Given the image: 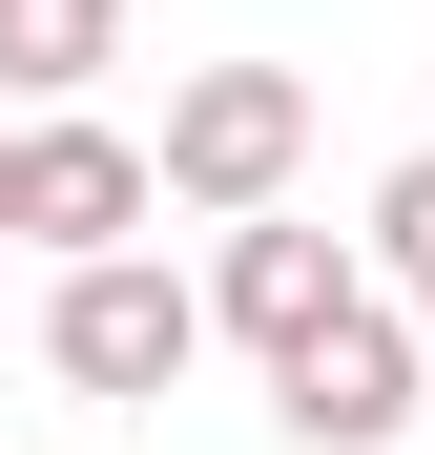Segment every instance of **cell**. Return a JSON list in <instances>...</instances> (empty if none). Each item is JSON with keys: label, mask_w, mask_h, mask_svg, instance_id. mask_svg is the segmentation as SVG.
I'll use <instances>...</instances> for the list:
<instances>
[{"label": "cell", "mask_w": 435, "mask_h": 455, "mask_svg": "<svg viewBox=\"0 0 435 455\" xmlns=\"http://www.w3.org/2000/svg\"><path fill=\"white\" fill-rule=\"evenodd\" d=\"M125 62V0H0V104H84Z\"/></svg>", "instance_id": "5"}, {"label": "cell", "mask_w": 435, "mask_h": 455, "mask_svg": "<svg viewBox=\"0 0 435 455\" xmlns=\"http://www.w3.org/2000/svg\"><path fill=\"white\" fill-rule=\"evenodd\" d=\"M374 269H394V290H415V331H435V145H415V166H394V187H374Z\"/></svg>", "instance_id": "6"}, {"label": "cell", "mask_w": 435, "mask_h": 455, "mask_svg": "<svg viewBox=\"0 0 435 455\" xmlns=\"http://www.w3.org/2000/svg\"><path fill=\"white\" fill-rule=\"evenodd\" d=\"M352 290H374V269H352L332 228H290V207H229V249H207V331H229V352H290V331H332Z\"/></svg>", "instance_id": "4"}, {"label": "cell", "mask_w": 435, "mask_h": 455, "mask_svg": "<svg viewBox=\"0 0 435 455\" xmlns=\"http://www.w3.org/2000/svg\"><path fill=\"white\" fill-rule=\"evenodd\" d=\"M145 166H166V207H207V228H229V207H290V166H311V84H290V62H187Z\"/></svg>", "instance_id": "2"}, {"label": "cell", "mask_w": 435, "mask_h": 455, "mask_svg": "<svg viewBox=\"0 0 435 455\" xmlns=\"http://www.w3.org/2000/svg\"><path fill=\"white\" fill-rule=\"evenodd\" d=\"M187 352H207V290H187V269L62 249V290H42V372H62V394H166Z\"/></svg>", "instance_id": "3"}, {"label": "cell", "mask_w": 435, "mask_h": 455, "mask_svg": "<svg viewBox=\"0 0 435 455\" xmlns=\"http://www.w3.org/2000/svg\"><path fill=\"white\" fill-rule=\"evenodd\" d=\"M415 394H435V331H415V290H352L332 331H290V352H270V414H290V455H394V435H415Z\"/></svg>", "instance_id": "1"}]
</instances>
